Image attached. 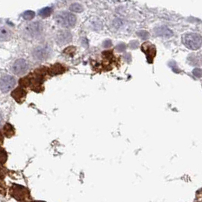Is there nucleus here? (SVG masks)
<instances>
[{
	"instance_id": "7",
	"label": "nucleus",
	"mask_w": 202,
	"mask_h": 202,
	"mask_svg": "<svg viewBox=\"0 0 202 202\" xmlns=\"http://www.w3.org/2000/svg\"><path fill=\"white\" fill-rule=\"evenodd\" d=\"M72 39V35L69 31L67 30H61L58 34H56V40L57 44H59V45H64V44H68L69 42H71Z\"/></svg>"
},
{
	"instance_id": "3",
	"label": "nucleus",
	"mask_w": 202,
	"mask_h": 202,
	"mask_svg": "<svg viewBox=\"0 0 202 202\" xmlns=\"http://www.w3.org/2000/svg\"><path fill=\"white\" fill-rule=\"evenodd\" d=\"M16 81L11 75L2 76L0 78V91L2 93H8L15 87Z\"/></svg>"
},
{
	"instance_id": "11",
	"label": "nucleus",
	"mask_w": 202,
	"mask_h": 202,
	"mask_svg": "<svg viewBox=\"0 0 202 202\" xmlns=\"http://www.w3.org/2000/svg\"><path fill=\"white\" fill-rule=\"evenodd\" d=\"M64 71L63 66L60 65H55L51 67L50 68V75H57V74H60Z\"/></svg>"
},
{
	"instance_id": "2",
	"label": "nucleus",
	"mask_w": 202,
	"mask_h": 202,
	"mask_svg": "<svg viewBox=\"0 0 202 202\" xmlns=\"http://www.w3.org/2000/svg\"><path fill=\"white\" fill-rule=\"evenodd\" d=\"M182 41L189 49L194 50L200 49L201 46V37L198 34L189 33L184 34L182 37Z\"/></svg>"
},
{
	"instance_id": "1",
	"label": "nucleus",
	"mask_w": 202,
	"mask_h": 202,
	"mask_svg": "<svg viewBox=\"0 0 202 202\" xmlns=\"http://www.w3.org/2000/svg\"><path fill=\"white\" fill-rule=\"evenodd\" d=\"M56 21L57 24L60 26L70 28V27H73L75 25L77 19L75 15L67 11H62L56 16Z\"/></svg>"
},
{
	"instance_id": "18",
	"label": "nucleus",
	"mask_w": 202,
	"mask_h": 202,
	"mask_svg": "<svg viewBox=\"0 0 202 202\" xmlns=\"http://www.w3.org/2000/svg\"><path fill=\"white\" fill-rule=\"evenodd\" d=\"M193 75L195 76V77L200 78L201 77V70L200 68H195L194 71H193Z\"/></svg>"
},
{
	"instance_id": "6",
	"label": "nucleus",
	"mask_w": 202,
	"mask_h": 202,
	"mask_svg": "<svg viewBox=\"0 0 202 202\" xmlns=\"http://www.w3.org/2000/svg\"><path fill=\"white\" fill-rule=\"evenodd\" d=\"M33 56L35 59L44 60L50 56V49L47 46H37L34 49Z\"/></svg>"
},
{
	"instance_id": "22",
	"label": "nucleus",
	"mask_w": 202,
	"mask_h": 202,
	"mask_svg": "<svg viewBox=\"0 0 202 202\" xmlns=\"http://www.w3.org/2000/svg\"><path fill=\"white\" fill-rule=\"evenodd\" d=\"M2 118L1 114H0V125H1V124H2Z\"/></svg>"
},
{
	"instance_id": "8",
	"label": "nucleus",
	"mask_w": 202,
	"mask_h": 202,
	"mask_svg": "<svg viewBox=\"0 0 202 202\" xmlns=\"http://www.w3.org/2000/svg\"><path fill=\"white\" fill-rule=\"evenodd\" d=\"M155 33L157 36L162 37H170L172 36V31L171 30L164 26L158 27L155 29Z\"/></svg>"
},
{
	"instance_id": "16",
	"label": "nucleus",
	"mask_w": 202,
	"mask_h": 202,
	"mask_svg": "<svg viewBox=\"0 0 202 202\" xmlns=\"http://www.w3.org/2000/svg\"><path fill=\"white\" fill-rule=\"evenodd\" d=\"M137 34H138L140 37H141L142 39H144V40H146V39L149 37V34L146 30H140V31H138L137 33Z\"/></svg>"
},
{
	"instance_id": "19",
	"label": "nucleus",
	"mask_w": 202,
	"mask_h": 202,
	"mask_svg": "<svg viewBox=\"0 0 202 202\" xmlns=\"http://www.w3.org/2000/svg\"><path fill=\"white\" fill-rule=\"evenodd\" d=\"M116 49L119 52H122L125 49V45L124 44H120L116 46Z\"/></svg>"
},
{
	"instance_id": "12",
	"label": "nucleus",
	"mask_w": 202,
	"mask_h": 202,
	"mask_svg": "<svg viewBox=\"0 0 202 202\" xmlns=\"http://www.w3.org/2000/svg\"><path fill=\"white\" fill-rule=\"evenodd\" d=\"M70 10L73 12H77V13H80L81 11H83L84 8L82 5L79 3H73L70 6Z\"/></svg>"
},
{
	"instance_id": "13",
	"label": "nucleus",
	"mask_w": 202,
	"mask_h": 202,
	"mask_svg": "<svg viewBox=\"0 0 202 202\" xmlns=\"http://www.w3.org/2000/svg\"><path fill=\"white\" fill-rule=\"evenodd\" d=\"M52 11H53V10H52L51 8H49V7L44 8H42V9L39 11V15L43 18H46L51 15Z\"/></svg>"
},
{
	"instance_id": "23",
	"label": "nucleus",
	"mask_w": 202,
	"mask_h": 202,
	"mask_svg": "<svg viewBox=\"0 0 202 202\" xmlns=\"http://www.w3.org/2000/svg\"><path fill=\"white\" fill-rule=\"evenodd\" d=\"M37 202H43V201H37Z\"/></svg>"
},
{
	"instance_id": "21",
	"label": "nucleus",
	"mask_w": 202,
	"mask_h": 202,
	"mask_svg": "<svg viewBox=\"0 0 202 202\" xmlns=\"http://www.w3.org/2000/svg\"><path fill=\"white\" fill-rule=\"evenodd\" d=\"M111 45H112V43L110 40H106V41L103 43V46L104 47H106V48L110 47V46H111Z\"/></svg>"
},
{
	"instance_id": "10",
	"label": "nucleus",
	"mask_w": 202,
	"mask_h": 202,
	"mask_svg": "<svg viewBox=\"0 0 202 202\" xmlns=\"http://www.w3.org/2000/svg\"><path fill=\"white\" fill-rule=\"evenodd\" d=\"M11 31L7 27H2L0 28V41H6L11 38Z\"/></svg>"
},
{
	"instance_id": "5",
	"label": "nucleus",
	"mask_w": 202,
	"mask_h": 202,
	"mask_svg": "<svg viewBox=\"0 0 202 202\" xmlns=\"http://www.w3.org/2000/svg\"><path fill=\"white\" fill-rule=\"evenodd\" d=\"M28 69V64L26 62V60L23 59H19L15 62V63L12 65V70L14 73L18 75H21Z\"/></svg>"
},
{
	"instance_id": "20",
	"label": "nucleus",
	"mask_w": 202,
	"mask_h": 202,
	"mask_svg": "<svg viewBox=\"0 0 202 202\" xmlns=\"http://www.w3.org/2000/svg\"><path fill=\"white\" fill-rule=\"evenodd\" d=\"M129 46H130L131 48H132V49H135L136 47H138V41H132L130 43V44H129Z\"/></svg>"
},
{
	"instance_id": "15",
	"label": "nucleus",
	"mask_w": 202,
	"mask_h": 202,
	"mask_svg": "<svg viewBox=\"0 0 202 202\" xmlns=\"http://www.w3.org/2000/svg\"><path fill=\"white\" fill-rule=\"evenodd\" d=\"M34 15H35V13H34V11H26L23 14V18H24L25 20H31V19L34 18Z\"/></svg>"
},
{
	"instance_id": "17",
	"label": "nucleus",
	"mask_w": 202,
	"mask_h": 202,
	"mask_svg": "<svg viewBox=\"0 0 202 202\" xmlns=\"http://www.w3.org/2000/svg\"><path fill=\"white\" fill-rule=\"evenodd\" d=\"M6 159H7V156H6V153H5V151H1L0 152V161L2 162V163H4L6 162Z\"/></svg>"
},
{
	"instance_id": "4",
	"label": "nucleus",
	"mask_w": 202,
	"mask_h": 202,
	"mask_svg": "<svg viewBox=\"0 0 202 202\" xmlns=\"http://www.w3.org/2000/svg\"><path fill=\"white\" fill-rule=\"evenodd\" d=\"M27 33L31 37H37L40 35L43 31V25L39 21H35L28 24L26 27Z\"/></svg>"
},
{
	"instance_id": "9",
	"label": "nucleus",
	"mask_w": 202,
	"mask_h": 202,
	"mask_svg": "<svg viewBox=\"0 0 202 202\" xmlns=\"http://www.w3.org/2000/svg\"><path fill=\"white\" fill-rule=\"evenodd\" d=\"M25 95H26V93L24 89H22L21 87H18V88L15 89L13 92L11 93V96L15 100H16L18 102L21 99L25 98Z\"/></svg>"
},
{
	"instance_id": "14",
	"label": "nucleus",
	"mask_w": 202,
	"mask_h": 202,
	"mask_svg": "<svg viewBox=\"0 0 202 202\" xmlns=\"http://www.w3.org/2000/svg\"><path fill=\"white\" fill-rule=\"evenodd\" d=\"M4 132H5V134H6L7 137H11L14 134V129L13 127L11 126L10 124H6L4 127Z\"/></svg>"
}]
</instances>
